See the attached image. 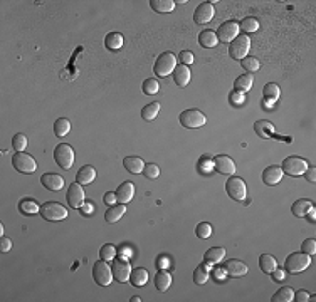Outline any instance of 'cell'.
Instances as JSON below:
<instances>
[{
    "instance_id": "11",
    "label": "cell",
    "mask_w": 316,
    "mask_h": 302,
    "mask_svg": "<svg viewBox=\"0 0 316 302\" xmlns=\"http://www.w3.org/2000/svg\"><path fill=\"white\" fill-rule=\"evenodd\" d=\"M113 277L116 279L118 282H128L130 281V275H131V264L128 259L124 257H120V259H113Z\"/></svg>"
},
{
    "instance_id": "41",
    "label": "cell",
    "mask_w": 316,
    "mask_h": 302,
    "mask_svg": "<svg viewBox=\"0 0 316 302\" xmlns=\"http://www.w3.org/2000/svg\"><path fill=\"white\" fill-rule=\"evenodd\" d=\"M116 257V247L108 243V245H103L99 250V259L106 260V262H113V259Z\"/></svg>"
},
{
    "instance_id": "7",
    "label": "cell",
    "mask_w": 316,
    "mask_h": 302,
    "mask_svg": "<svg viewBox=\"0 0 316 302\" xmlns=\"http://www.w3.org/2000/svg\"><path fill=\"white\" fill-rule=\"evenodd\" d=\"M54 159L62 170H69L74 165V150L66 143H61L54 150Z\"/></svg>"
},
{
    "instance_id": "14",
    "label": "cell",
    "mask_w": 316,
    "mask_h": 302,
    "mask_svg": "<svg viewBox=\"0 0 316 302\" xmlns=\"http://www.w3.org/2000/svg\"><path fill=\"white\" fill-rule=\"evenodd\" d=\"M214 168L217 170L220 175H234L236 173V163L230 156L226 155H219L214 158Z\"/></svg>"
},
{
    "instance_id": "39",
    "label": "cell",
    "mask_w": 316,
    "mask_h": 302,
    "mask_svg": "<svg viewBox=\"0 0 316 302\" xmlns=\"http://www.w3.org/2000/svg\"><path fill=\"white\" fill-rule=\"evenodd\" d=\"M71 131V123L68 121L66 118H59L56 121V125H54V133H56V136L59 138H64L66 134Z\"/></svg>"
},
{
    "instance_id": "33",
    "label": "cell",
    "mask_w": 316,
    "mask_h": 302,
    "mask_svg": "<svg viewBox=\"0 0 316 302\" xmlns=\"http://www.w3.org/2000/svg\"><path fill=\"white\" fill-rule=\"evenodd\" d=\"M254 129H256V134L259 138H269L273 134V125L266 119H261L254 125Z\"/></svg>"
},
{
    "instance_id": "29",
    "label": "cell",
    "mask_w": 316,
    "mask_h": 302,
    "mask_svg": "<svg viewBox=\"0 0 316 302\" xmlns=\"http://www.w3.org/2000/svg\"><path fill=\"white\" fill-rule=\"evenodd\" d=\"M172 286V275L170 272L167 270H160L157 272L155 275V287L160 292H165V290H168V287Z\"/></svg>"
},
{
    "instance_id": "55",
    "label": "cell",
    "mask_w": 316,
    "mask_h": 302,
    "mask_svg": "<svg viewBox=\"0 0 316 302\" xmlns=\"http://www.w3.org/2000/svg\"><path fill=\"white\" fill-rule=\"evenodd\" d=\"M271 275H273V277H274V281H278V282H279V281H282V279H284V270H281V269H278V267H276V270H274Z\"/></svg>"
},
{
    "instance_id": "40",
    "label": "cell",
    "mask_w": 316,
    "mask_h": 302,
    "mask_svg": "<svg viewBox=\"0 0 316 302\" xmlns=\"http://www.w3.org/2000/svg\"><path fill=\"white\" fill-rule=\"evenodd\" d=\"M239 29H241V31H244L246 34H251V32H256L257 29H259V22H257L254 17H246V19L241 20Z\"/></svg>"
},
{
    "instance_id": "28",
    "label": "cell",
    "mask_w": 316,
    "mask_h": 302,
    "mask_svg": "<svg viewBox=\"0 0 316 302\" xmlns=\"http://www.w3.org/2000/svg\"><path fill=\"white\" fill-rule=\"evenodd\" d=\"M259 267L264 274H273L278 267V262L273 255H269V254H263V255L259 257Z\"/></svg>"
},
{
    "instance_id": "27",
    "label": "cell",
    "mask_w": 316,
    "mask_h": 302,
    "mask_svg": "<svg viewBox=\"0 0 316 302\" xmlns=\"http://www.w3.org/2000/svg\"><path fill=\"white\" fill-rule=\"evenodd\" d=\"M76 178H78V183L89 185V183H93L94 178H96V170H94L93 166L86 165V166H83V168L79 170L78 175H76Z\"/></svg>"
},
{
    "instance_id": "32",
    "label": "cell",
    "mask_w": 316,
    "mask_h": 302,
    "mask_svg": "<svg viewBox=\"0 0 316 302\" xmlns=\"http://www.w3.org/2000/svg\"><path fill=\"white\" fill-rule=\"evenodd\" d=\"M254 84V78H252V74H242L239 76L236 79V82H234V86H236V91L239 93H246V91H249Z\"/></svg>"
},
{
    "instance_id": "2",
    "label": "cell",
    "mask_w": 316,
    "mask_h": 302,
    "mask_svg": "<svg viewBox=\"0 0 316 302\" xmlns=\"http://www.w3.org/2000/svg\"><path fill=\"white\" fill-rule=\"evenodd\" d=\"M205 121H207L205 114L200 109H195V108L185 109V111L180 114V125H182L183 128H189V129L202 128V126L205 125Z\"/></svg>"
},
{
    "instance_id": "34",
    "label": "cell",
    "mask_w": 316,
    "mask_h": 302,
    "mask_svg": "<svg viewBox=\"0 0 316 302\" xmlns=\"http://www.w3.org/2000/svg\"><path fill=\"white\" fill-rule=\"evenodd\" d=\"M19 210L25 215H34V213L40 212V205L34 200H22L19 203Z\"/></svg>"
},
{
    "instance_id": "12",
    "label": "cell",
    "mask_w": 316,
    "mask_h": 302,
    "mask_svg": "<svg viewBox=\"0 0 316 302\" xmlns=\"http://www.w3.org/2000/svg\"><path fill=\"white\" fill-rule=\"evenodd\" d=\"M217 39L222 42H232L239 35V24L234 20H227L217 29Z\"/></svg>"
},
{
    "instance_id": "51",
    "label": "cell",
    "mask_w": 316,
    "mask_h": 302,
    "mask_svg": "<svg viewBox=\"0 0 316 302\" xmlns=\"http://www.w3.org/2000/svg\"><path fill=\"white\" fill-rule=\"evenodd\" d=\"M103 200H105L106 205H115V203H118V202H116V195H115V191H111V193H106V195H105V198H103Z\"/></svg>"
},
{
    "instance_id": "1",
    "label": "cell",
    "mask_w": 316,
    "mask_h": 302,
    "mask_svg": "<svg viewBox=\"0 0 316 302\" xmlns=\"http://www.w3.org/2000/svg\"><path fill=\"white\" fill-rule=\"evenodd\" d=\"M311 264V255L304 252H295L286 259L284 262V267H286V272L289 274H299V272L306 270Z\"/></svg>"
},
{
    "instance_id": "17",
    "label": "cell",
    "mask_w": 316,
    "mask_h": 302,
    "mask_svg": "<svg viewBox=\"0 0 316 302\" xmlns=\"http://www.w3.org/2000/svg\"><path fill=\"white\" fill-rule=\"evenodd\" d=\"M224 272H226L229 277H242L249 272L247 265L241 260H227L224 265Z\"/></svg>"
},
{
    "instance_id": "52",
    "label": "cell",
    "mask_w": 316,
    "mask_h": 302,
    "mask_svg": "<svg viewBox=\"0 0 316 302\" xmlns=\"http://www.w3.org/2000/svg\"><path fill=\"white\" fill-rule=\"evenodd\" d=\"M81 212H83L84 215H89V213H93V212H94V207H93V203H91V202L83 203V207H81Z\"/></svg>"
},
{
    "instance_id": "46",
    "label": "cell",
    "mask_w": 316,
    "mask_h": 302,
    "mask_svg": "<svg viewBox=\"0 0 316 302\" xmlns=\"http://www.w3.org/2000/svg\"><path fill=\"white\" fill-rule=\"evenodd\" d=\"M143 173H145V176L150 178V180H155V178L160 176V168H158V165H155V163H148V165H145V168H143Z\"/></svg>"
},
{
    "instance_id": "15",
    "label": "cell",
    "mask_w": 316,
    "mask_h": 302,
    "mask_svg": "<svg viewBox=\"0 0 316 302\" xmlns=\"http://www.w3.org/2000/svg\"><path fill=\"white\" fill-rule=\"evenodd\" d=\"M214 16H215L214 5H212L211 2H204L197 7L195 14H193V20H195L197 24H207V22H211L214 19Z\"/></svg>"
},
{
    "instance_id": "47",
    "label": "cell",
    "mask_w": 316,
    "mask_h": 302,
    "mask_svg": "<svg viewBox=\"0 0 316 302\" xmlns=\"http://www.w3.org/2000/svg\"><path fill=\"white\" fill-rule=\"evenodd\" d=\"M301 249H303V252L308 254V255H315V254H316V242H315V238L304 240L303 245H301Z\"/></svg>"
},
{
    "instance_id": "18",
    "label": "cell",
    "mask_w": 316,
    "mask_h": 302,
    "mask_svg": "<svg viewBox=\"0 0 316 302\" xmlns=\"http://www.w3.org/2000/svg\"><path fill=\"white\" fill-rule=\"evenodd\" d=\"M115 195H116V202L126 205V203H130L131 198L135 196V185L131 183V181H124V183H121L118 187Z\"/></svg>"
},
{
    "instance_id": "37",
    "label": "cell",
    "mask_w": 316,
    "mask_h": 302,
    "mask_svg": "<svg viewBox=\"0 0 316 302\" xmlns=\"http://www.w3.org/2000/svg\"><path fill=\"white\" fill-rule=\"evenodd\" d=\"M209 281V269H207V264L204 265H198L195 269V272H193V282L197 284V286H204L205 282Z\"/></svg>"
},
{
    "instance_id": "19",
    "label": "cell",
    "mask_w": 316,
    "mask_h": 302,
    "mask_svg": "<svg viewBox=\"0 0 316 302\" xmlns=\"http://www.w3.org/2000/svg\"><path fill=\"white\" fill-rule=\"evenodd\" d=\"M282 176H284V172H282V168L278 165L267 166L263 172V181L266 185H271V187H273V185H278L279 181L282 180Z\"/></svg>"
},
{
    "instance_id": "21",
    "label": "cell",
    "mask_w": 316,
    "mask_h": 302,
    "mask_svg": "<svg viewBox=\"0 0 316 302\" xmlns=\"http://www.w3.org/2000/svg\"><path fill=\"white\" fill-rule=\"evenodd\" d=\"M204 259L207 265L219 264V262H222L226 259V249H224V247H212V249H209L207 252H205Z\"/></svg>"
},
{
    "instance_id": "26",
    "label": "cell",
    "mask_w": 316,
    "mask_h": 302,
    "mask_svg": "<svg viewBox=\"0 0 316 302\" xmlns=\"http://www.w3.org/2000/svg\"><path fill=\"white\" fill-rule=\"evenodd\" d=\"M124 213H126V205H123V203H118V205H116L115 203V205H111V208L105 213V220L108 222V223H115V222H118Z\"/></svg>"
},
{
    "instance_id": "3",
    "label": "cell",
    "mask_w": 316,
    "mask_h": 302,
    "mask_svg": "<svg viewBox=\"0 0 316 302\" xmlns=\"http://www.w3.org/2000/svg\"><path fill=\"white\" fill-rule=\"evenodd\" d=\"M39 213L42 215L44 220H49V222H59L68 217V210H66V207L61 205L59 202L44 203V205H40Z\"/></svg>"
},
{
    "instance_id": "6",
    "label": "cell",
    "mask_w": 316,
    "mask_h": 302,
    "mask_svg": "<svg viewBox=\"0 0 316 302\" xmlns=\"http://www.w3.org/2000/svg\"><path fill=\"white\" fill-rule=\"evenodd\" d=\"M282 172L288 173L289 176H301V175L306 173V170L310 168L308 166V161L303 159L301 156H288V158L282 161Z\"/></svg>"
},
{
    "instance_id": "42",
    "label": "cell",
    "mask_w": 316,
    "mask_h": 302,
    "mask_svg": "<svg viewBox=\"0 0 316 302\" xmlns=\"http://www.w3.org/2000/svg\"><path fill=\"white\" fill-rule=\"evenodd\" d=\"M241 65L244 71H247V74H252V72L259 71V67H261L259 61H257L256 57H244V59L241 61Z\"/></svg>"
},
{
    "instance_id": "23",
    "label": "cell",
    "mask_w": 316,
    "mask_h": 302,
    "mask_svg": "<svg viewBox=\"0 0 316 302\" xmlns=\"http://www.w3.org/2000/svg\"><path fill=\"white\" fill-rule=\"evenodd\" d=\"M311 208H313V202H310V200H306V198H301V200H298V202L293 203L291 212H293V215H295V217L303 218V217H306L308 213H310Z\"/></svg>"
},
{
    "instance_id": "13",
    "label": "cell",
    "mask_w": 316,
    "mask_h": 302,
    "mask_svg": "<svg viewBox=\"0 0 316 302\" xmlns=\"http://www.w3.org/2000/svg\"><path fill=\"white\" fill-rule=\"evenodd\" d=\"M66 200H68V205L71 208H81L84 203V190L81 187V183H72L68 188V193H66Z\"/></svg>"
},
{
    "instance_id": "45",
    "label": "cell",
    "mask_w": 316,
    "mask_h": 302,
    "mask_svg": "<svg viewBox=\"0 0 316 302\" xmlns=\"http://www.w3.org/2000/svg\"><path fill=\"white\" fill-rule=\"evenodd\" d=\"M195 234H197L198 238H209L212 235L211 223H207V222H202V223H198L197 228H195Z\"/></svg>"
},
{
    "instance_id": "22",
    "label": "cell",
    "mask_w": 316,
    "mask_h": 302,
    "mask_svg": "<svg viewBox=\"0 0 316 302\" xmlns=\"http://www.w3.org/2000/svg\"><path fill=\"white\" fill-rule=\"evenodd\" d=\"M123 165L128 172L133 175L143 173V168H145V161H143L140 156H126V158L123 159Z\"/></svg>"
},
{
    "instance_id": "48",
    "label": "cell",
    "mask_w": 316,
    "mask_h": 302,
    "mask_svg": "<svg viewBox=\"0 0 316 302\" xmlns=\"http://www.w3.org/2000/svg\"><path fill=\"white\" fill-rule=\"evenodd\" d=\"M180 59H182L183 64H192L193 63V54L190 52V50H183L182 54H180Z\"/></svg>"
},
{
    "instance_id": "16",
    "label": "cell",
    "mask_w": 316,
    "mask_h": 302,
    "mask_svg": "<svg viewBox=\"0 0 316 302\" xmlns=\"http://www.w3.org/2000/svg\"><path fill=\"white\" fill-rule=\"evenodd\" d=\"M40 183L49 191H59L64 188V178L57 173H44L40 178Z\"/></svg>"
},
{
    "instance_id": "50",
    "label": "cell",
    "mask_w": 316,
    "mask_h": 302,
    "mask_svg": "<svg viewBox=\"0 0 316 302\" xmlns=\"http://www.w3.org/2000/svg\"><path fill=\"white\" fill-rule=\"evenodd\" d=\"M308 299H310V294H308L306 290H298V292H295V301L306 302Z\"/></svg>"
},
{
    "instance_id": "4",
    "label": "cell",
    "mask_w": 316,
    "mask_h": 302,
    "mask_svg": "<svg viewBox=\"0 0 316 302\" xmlns=\"http://www.w3.org/2000/svg\"><path fill=\"white\" fill-rule=\"evenodd\" d=\"M175 67H177V57L172 52H163L158 56L157 63L153 65V72L160 78H165V76L172 74Z\"/></svg>"
},
{
    "instance_id": "25",
    "label": "cell",
    "mask_w": 316,
    "mask_h": 302,
    "mask_svg": "<svg viewBox=\"0 0 316 302\" xmlns=\"http://www.w3.org/2000/svg\"><path fill=\"white\" fill-rule=\"evenodd\" d=\"M130 282H131V286H135V287H145L146 282H148V270L143 267H138V269H135V270H131Z\"/></svg>"
},
{
    "instance_id": "9",
    "label": "cell",
    "mask_w": 316,
    "mask_h": 302,
    "mask_svg": "<svg viewBox=\"0 0 316 302\" xmlns=\"http://www.w3.org/2000/svg\"><path fill=\"white\" fill-rule=\"evenodd\" d=\"M12 165H14V168L20 173H34L35 170H37V163H35V159L24 151H19L12 156Z\"/></svg>"
},
{
    "instance_id": "10",
    "label": "cell",
    "mask_w": 316,
    "mask_h": 302,
    "mask_svg": "<svg viewBox=\"0 0 316 302\" xmlns=\"http://www.w3.org/2000/svg\"><path fill=\"white\" fill-rule=\"evenodd\" d=\"M226 191L232 200L242 202V200H246V195H247V187H246V183L242 181V178L232 176L226 181Z\"/></svg>"
},
{
    "instance_id": "31",
    "label": "cell",
    "mask_w": 316,
    "mask_h": 302,
    "mask_svg": "<svg viewBox=\"0 0 316 302\" xmlns=\"http://www.w3.org/2000/svg\"><path fill=\"white\" fill-rule=\"evenodd\" d=\"M150 7L158 14H167L175 9L174 0H150Z\"/></svg>"
},
{
    "instance_id": "53",
    "label": "cell",
    "mask_w": 316,
    "mask_h": 302,
    "mask_svg": "<svg viewBox=\"0 0 316 302\" xmlns=\"http://www.w3.org/2000/svg\"><path fill=\"white\" fill-rule=\"evenodd\" d=\"M230 97H232V103L236 104V103H244V96H242V93H239V91H236V93H232L230 94Z\"/></svg>"
},
{
    "instance_id": "30",
    "label": "cell",
    "mask_w": 316,
    "mask_h": 302,
    "mask_svg": "<svg viewBox=\"0 0 316 302\" xmlns=\"http://www.w3.org/2000/svg\"><path fill=\"white\" fill-rule=\"evenodd\" d=\"M105 46L109 50H120L123 47V35L120 32H109L105 37Z\"/></svg>"
},
{
    "instance_id": "8",
    "label": "cell",
    "mask_w": 316,
    "mask_h": 302,
    "mask_svg": "<svg viewBox=\"0 0 316 302\" xmlns=\"http://www.w3.org/2000/svg\"><path fill=\"white\" fill-rule=\"evenodd\" d=\"M93 277L98 286H101V287L109 286V284L113 282V279H115L113 277L111 267H109L106 260H98L96 264L93 265Z\"/></svg>"
},
{
    "instance_id": "38",
    "label": "cell",
    "mask_w": 316,
    "mask_h": 302,
    "mask_svg": "<svg viewBox=\"0 0 316 302\" xmlns=\"http://www.w3.org/2000/svg\"><path fill=\"white\" fill-rule=\"evenodd\" d=\"M263 94H264V97H267L269 101H276L279 99V96H281V89H279V86L276 82H269V84L264 86Z\"/></svg>"
},
{
    "instance_id": "54",
    "label": "cell",
    "mask_w": 316,
    "mask_h": 302,
    "mask_svg": "<svg viewBox=\"0 0 316 302\" xmlns=\"http://www.w3.org/2000/svg\"><path fill=\"white\" fill-rule=\"evenodd\" d=\"M304 175H306L308 181H311V183H315L316 181V168H308Z\"/></svg>"
},
{
    "instance_id": "44",
    "label": "cell",
    "mask_w": 316,
    "mask_h": 302,
    "mask_svg": "<svg viewBox=\"0 0 316 302\" xmlns=\"http://www.w3.org/2000/svg\"><path fill=\"white\" fill-rule=\"evenodd\" d=\"M12 148L16 150L17 153L19 151H24L27 148V136L24 133H17L12 140Z\"/></svg>"
},
{
    "instance_id": "5",
    "label": "cell",
    "mask_w": 316,
    "mask_h": 302,
    "mask_svg": "<svg viewBox=\"0 0 316 302\" xmlns=\"http://www.w3.org/2000/svg\"><path fill=\"white\" fill-rule=\"evenodd\" d=\"M249 49H251V39H249V35L241 34V35H237L232 42H230L229 56L232 57V59H236V61H239V59L242 61L244 57H247Z\"/></svg>"
},
{
    "instance_id": "36",
    "label": "cell",
    "mask_w": 316,
    "mask_h": 302,
    "mask_svg": "<svg viewBox=\"0 0 316 302\" xmlns=\"http://www.w3.org/2000/svg\"><path fill=\"white\" fill-rule=\"evenodd\" d=\"M158 112H160V103H150L143 108L141 118L145 119V121H153L158 116Z\"/></svg>"
},
{
    "instance_id": "49",
    "label": "cell",
    "mask_w": 316,
    "mask_h": 302,
    "mask_svg": "<svg viewBox=\"0 0 316 302\" xmlns=\"http://www.w3.org/2000/svg\"><path fill=\"white\" fill-rule=\"evenodd\" d=\"M10 249H12V242H10V238H7L2 235V238H0V250H2V252H9Z\"/></svg>"
},
{
    "instance_id": "20",
    "label": "cell",
    "mask_w": 316,
    "mask_h": 302,
    "mask_svg": "<svg viewBox=\"0 0 316 302\" xmlns=\"http://www.w3.org/2000/svg\"><path fill=\"white\" fill-rule=\"evenodd\" d=\"M172 74H174L175 84L180 86V87H185L190 82V69L187 67L185 64L177 65V67L174 69V72H172Z\"/></svg>"
},
{
    "instance_id": "24",
    "label": "cell",
    "mask_w": 316,
    "mask_h": 302,
    "mask_svg": "<svg viewBox=\"0 0 316 302\" xmlns=\"http://www.w3.org/2000/svg\"><path fill=\"white\" fill-rule=\"evenodd\" d=\"M219 42L217 35H215L214 31H211V29H205V31H202L200 34H198V44H200L202 47H207V49H212V47H215Z\"/></svg>"
},
{
    "instance_id": "35",
    "label": "cell",
    "mask_w": 316,
    "mask_h": 302,
    "mask_svg": "<svg viewBox=\"0 0 316 302\" xmlns=\"http://www.w3.org/2000/svg\"><path fill=\"white\" fill-rule=\"evenodd\" d=\"M295 299V292H293L291 287H281L276 294L273 296V302H291Z\"/></svg>"
},
{
    "instance_id": "43",
    "label": "cell",
    "mask_w": 316,
    "mask_h": 302,
    "mask_svg": "<svg viewBox=\"0 0 316 302\" xmlns=\"http://www.w3.org/2000/svg\"><path fill=\"white\" fill-rule=\"evenodd\" d=\"M141 89H143V93H145V94L153 96V94H157L158 91H160V82H158L157 79H146V81L143 82Z\"/></svg>"
}]
</instances>
